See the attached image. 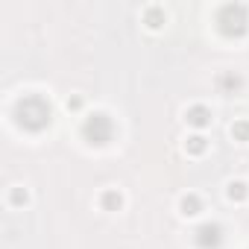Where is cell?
I'll use <instances>...</instances> for the list:
<instances>
[{
  "label": "cell",
  "mask_w": 249,
  "mask_h": 249,
  "mask_svg": "<svg viewBox=\"0 0 249 249\" xmlns=\"http://www.w3.org/2000/svg\"><path fill=\"white\" fill-rule=\"evenodd\" d=\"M100 202H103L106 211H117V208H120V194H117V191H106Z\"/></svg>",
  "instance_id": "cell-7"
},
{
  "label": "cell",
  "mask_w": 249,
  "mask_h": 249,
  "mask_svg": "<svg viewBox=\"0 0 249 249\" xmlns=\"http://www.w3.org/2000/svg\"><path fill=\"white\" fill-rule=\"evenodd\" d=\"M188 150H191L194 156L205 153V138H202V135H194V138H188Z\"/></svg>",
  "instance_id": "cell-9"
},
{
  "label": "cell",
  "mask_w": 249,
  "mask_h": 249,
  "mask_svg": "<svg viewBox=\"0 0 249 249\" xmlns=\"http://www.w3.org/2000/svg\"><path fill=\"white\" fill-rule=\"evenodd\" d=\"M229 196L231 199H246V185L243 182H231L229 185Z\"/></svg>",
  "instance_id": "cell-11"
},
{
  "label": "cell",
  "mask_w": 249,
  "mask_h": 249,
  "mask_svg": "<svg viewBox=\"0 0 249 249\" xmlns=\"http://www.w3.org/2000/svg\"><path fill=\"white\" fill-rule=\"evenodd\" d=\"M188 123H191V126H196V129H202V126H208V123H211V111L205 106H194L188 111Z\"/></svg>",
  "instance_id": "cell-5"
},
{
  "label": "cell",
  "mask_w": 249,
  "mask_h": 249,
  "mask_svg": "<svg viewBox=\"0 0 249 249\" xmlns=\"http://www.w3.org/2000/svg\"><path fill=\"white\" fill-rule=\"evenodd\" d=\"M194 240H196L199 249H217V246L223 243V229H220L217 223H205V226L196 229Z\"/></svg>",
  "instance_id": "cell-4"
},
{
  "label": "cell",
  "mask_w": 249,
  "mask_h": 249,
  "mask_svg": "<svg viewBox=\"0 0 249 249\" xmlns=\"http://www.w3.org/2000/svg\"><path fill=\"white\" fill-rule=\"evenodd\" d=\"M179 208H182V214H185V217H194V214H199V211H202V202H199V196L188 194V196H182Z\"/></svg>",
  "instance_id": "cell-6"
},
{
  "label": "cell",
  "mask_w": 249,
  "mask_h": 249,
  "mask_svg": "<svg viewBox=\"0 0 249 249\" xmlns=\"http://www.w3.org/2000/svg\"><path fill=\"white\" fill-rule=\"evenodd\" d=\"M12 202H27V194H21V191H12Z\"/></svg>",
  "instance_id": "cell-12"
},
{
  "label": "cell",
  "mask_w": 249,
  "mask_h": 249,
  "mask_svg": "<svg viewBox=\"0 0 249 249\" xmlns=\"http://www.w3.org/2000/svg\"><path fill=\"white\" fill-rule=\"evenodd\" d=\"M147 24L156 30V27H161L164 24V15H161V9H147Z\"/></svg>",
  "instance_id": "cell-10"
},
{
  "label": "cell",
  "mask_w": 249,
  "mask_h": 249,
  "mask_svg": "<svg viewBox=\"0 0 249 249\" xmlns=\"http://www.w3.org/2000/svg\"><path fill=\"white\" fill-rule=\"evenodd\" d=\"M231 135H234V141H249V123H246V120L234 123V126H231Z\"/></svg>",
  "instance_id": "cell-8"
},
{
  "label": "cell",
  "mask_w": 249,
  "mask_h": 249,
  "mask_svg": "<svg viewBox=\"0 0 249 249\" xmlns=\"http://www.w3.org/2000/svg\"><path fill=\"white\" fill-rule=\"evenodd\" d=\"M53 111H50V103L38 94L33 97H24L15 103V120H18V126L30 129V132H41L47 123H50Z\"/></svg>",
  "instance_id": "cell-1"
},
{
  "label": "cell",
  "mask_w": 249,
  "mask_h": 249,
  "mask_svg": "<svg viewBox=\"0 0 249 249\" xmlns=\"http://www.w3.org/2000/svg\"><path fill=\"white\" fill-rule=\"evenodd\" d=\"M217 21L226 36H240L246 30V6H223Z\"/></svg>",
  "instance_id": "cell-3"
},
{
  "label": "cell",
  "mask_w": 249,
  "mask_h": 249,
  "mask_svg": "<svg viewBox=\"0 0 249 249\" xmlns=\"http://www.w3.org/2000/svg\"><path fill=\"white\" fill-rule=\"evenodd\" d=\"M82 135H85V141H91V144H108L111 135H114V123L108 120V114L97 111V114H91V117L82 123Z\"/></svg>",
  "instance_id": "cell-2"
}]
</instances>
